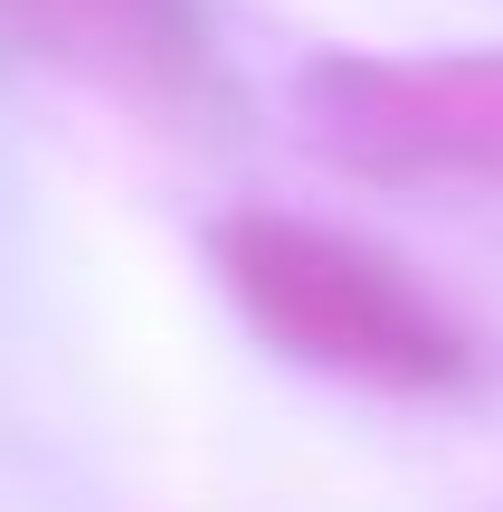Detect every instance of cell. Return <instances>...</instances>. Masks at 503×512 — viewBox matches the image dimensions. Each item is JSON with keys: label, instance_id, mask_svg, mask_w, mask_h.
<instances>
[{"label": "cell", "instance_id": "3957f363", "mask_svg": "<svg viewBox=\"0 0 503 512\" xmlns=\"http://www.w3.org/2000/svg\"><path fill=\"white\" fill-rule=\"evenodd\" d=\"M19 19L48 29L57 57H86L133 95H181L209 57L200 0H19Z\"/></svg>", "mask_w": 503, "mask_h": 512}, {"label": "cell", "instance_id": "7a4b0ae2", "mask_svg": "<svg viewBox=\"0 0 503 512\" xmlns=\"http://www.w3.org/2000/svg\"><path fill=\"white\" fill-rule=\"evenodd\" d=\"M304 143L361 181L503 190V48L456 57H314L295 76Z\"/></svg>", "mask_w": 503, "mask_h": 512}, {"label": "cell", "instance_id": "6da1fadb", "mask_svg": "<svg viewBox=\"0 0 503 512\" xmlns=\"http://www.w3.org/2000/svg\"><path fill=\"white\" fill-rule=\"evenodd\" d=\"M219 285L285 361L380 399H437L475 370V342L390 247L285 209H238L209 228Z\"/></svg>", "mask_w": 503, "mask_h": 512}]
</instances>
